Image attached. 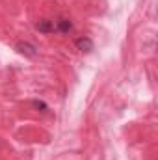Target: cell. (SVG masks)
<instances>
[{
    "instance_id": "1",
    "label": "cell",
    "mask_w": 158,
    "mask_h": 160,
    "mask_svg": "<svg viewBox=\"0 0 158 160\" xmlns=\"http://www.w3.org/2000/svg\"><path fill=\"white\" fill-rule=\"evenodd\" d=\"M15 50L19 52V54H22V56H26V58H36L37 56V48L32 45V43H17V47H15Z\"/></svg>"
},
{
    "instance_id": "2",
    "label": "cell",
    "mask_w": 158,
    "mask_h": 160,
    "mask_svg": "<svg viewBox=\"0 0 158 160\" xmlns=\"http://www.w3.org/2000/svg\"><path fill=\"white\" fill-rule=\"evenodd\" d=\"M36 30L41 32V34H52L54 32V22L48 21V19H41L36 22Z\"/></svg>"
},
{
    "instance_id": "3",
    "label": "cell",
    "mask_w": 158,
    "mask_h": 160,
    "mask_svg": "<svg viewBox=\"0 0 158 160\" xmlns=\"http://www.w3.org/2000/svg\"><path fill=\"white\" fill-rule=\"evenodd\" d=\"M77 48H78L80 52H91L93 50V41H91V38H87V36L78 38L77 39Z\"/></svg>"
},
{
    "instance_id": "4",
    "label": "cell",
    "mask_w": 158,
    "mask_h": 160,
    "mask_svg": "<svg viewBox=\"0 0 158 160\" xmlns=\"http://www.w3.org/2000/svg\"><path fill=\"white\" fill-rule=\"evenodd\" d=\"M73 28V22L69 19H60L56 24H54V32H60V34H69Z\"/></svg>"
},
{
    "instance_id": "5",
    "label": "cell",
    "mask_w": 158,
    "mask_h": 160,
    "mask_svg": "<svg viewBox=\"0 0 158 160\" xmlns=\"http://www.w3.org/2000/svg\"><path fill=\"white\" fill-rule=\"evenodd\" d=\"M32 104H34V106H36V108H37L39 112H45V110H48V106H47V104H45L43 101H34Z\"/></svg>"
}]
</instances>
